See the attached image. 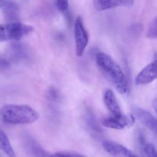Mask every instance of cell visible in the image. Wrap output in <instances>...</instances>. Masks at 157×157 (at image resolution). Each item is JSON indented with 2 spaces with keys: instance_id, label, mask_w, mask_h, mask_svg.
<instances>
[{
  "instance_id": "cell-1",
  "label": "cell",
  "mask_w": 157,
  "mask_h": 157,
  "mask_svg": "<svg viewBox=\"0 0 157 157\" xmlns=\"http://www.w3.org/2000/svg\"><path fill=\"white\" fill-rule=\"evenodd\" d=\"M95 61L101 71L109 78L120 94L127 93L129 83L120 64L110 55L104 52H98L95 55Z\"/></svg>"
},
{
  "instance_id": "cell-2",
  "label": "cell",
  "mask_w": 157,
  "mask_h": 157,
  "mask_svg": "<svg viewBox=\"0 0 157 157\" xmlns=\"http://www.w3.org/2000/svg\"><path fill=\"white\" fill-rule=\"evenodd\" d=\"M0 119L5 124L24 125L36 122L39 114L29 105L6 104L0 108Z\"/></svg>"
},
{
  "instance_id": "cell-3",
  "label": "cell",
  "mask_w": 157,
  "mask_h": 157,
  "mask_svg": "<svg viewBox=\"0 0 157 157\" xmlns=\"http://www.w3.org/2000/svg\"><path fill=\"white\" fill-rule=\"evenodd\" d=\"M34 31L30 25L19 22H8L0 24V42L1 41H18Z\"/></svg>"
},
{
  "instance_id": "cell-4",
  "label": "cell",
  "mask_w": 157,
  "mask_h": 157,
  "mask_svg": "<svg viewBox=\"0 0 157 157\" xmlns=\"http://www.w3.org/2000/svg\"><path fill=\"white\" fill-rule=\"evenodd\" d=\"M75 52L78 57H82L89 42V35L86 30L81 17L76 18L74 26Z\"/></svg>"
},
{
  "instance_id": "cell-5",
  "label": "cell",
  "mask_w": 157,
  "mask_h": 157,
  "mask_svg": "<svg viewBox=\"0 0 157 157\" xmlns=\"http://www.w3.org/2000/svg\"><path fill=\"white\" fill-rule=\"evenodd\" d=\"M136 122V118L133 114H122L120 117H111L105 118L102 121L101 124L104 127L113 130H124L126 128H130Z\"/></svg>"
},
{
  "instance_id": "cell-6",
  "label": "cell",
  "mask_w": 157,
  "mask_h": 157,
  "mask_svg": "<svg viewBox=\"0 0 157 157\" xmlns=\"http://www.w3.org/2000/svg\"><path fill=\"white\" fill-rule=\"evenodd\" d=\"M103 148L113 157H139L126 147L111 140L104 141Z\"/></svg>"
},
{
  "instance_id": "cell-7",
  "label": "cell",
  "mask_w": 157,
  "mask_h": 157,
  "mask_svg": "<svg viewBox=\"0 0 157 157\" xmlns=\"http://www.w3.org/2000/svg\"><path fill=\"white\" fill-rule=\"evenodd\" d=\"M156 61H153L146 66L137 75L135 82L137 85H146L156 79Z\"/></svg>"
},
{
  "instance_id": "cell-8",
  "label": "cell",
  "mask_w": 157,
  "mask_h": 157,
  "mask_svg": "<svg viewBox=\"0 0 157 157\" xmlns=\"http://www.w3.org/2000/svg\"><path fill=\"white\" fill-rule=\"evenodd\" d=\"M94 7L98 11H105L119 6L130 7L133 0H93Z\"/></svg>"
},
{
  "instance_id": "cell-9",
  "label": "cell",
  "mask_w": 157,
  "mask_h": 157,
  "mask_svg": "<svg viewBox=\"0 0 157 157\" xmlns=\"http://www.w3.org/2000/svg\"><path fill=\"white\" fill-rule=\"evenodd\" d=\"M133 113L144 126L156 134L157 130L156 120L150 112L140 107H135L133 109Z\"/></svg>"
},
{
  "instance_id": "cell-10",
  "label": "cell",
  "mask_w": 157,
  "mask_h": 157,
  "mask_svg": "<svg viewBox=\"0 0 157 157\" xmlns=\"http://www.w3.org/2000/svg\"><path fill=\"white\" fill-rule=\"evenodd\" d=\"M104 102L113 117H120L123 114L117 100L111 90H107L105 91L104 94Z\"/></svg>"
},
{
  "instance_id": "cell-11",
  "label": "cell",
  "mask_w": 157,
  "mask_h": 157,
  "mask_svg": "<svg viewBox=\"0 0 157 157\" xmlns=\"http://www.w3.org/2000/svg\"><path fill=\"white\" fill-rule=\"evenodd\" d=\"M2 13L8 22H17L19 20V7L12 1L5 2L2 6Z\"/></svg>"
},
{
  "instance_id": "cell-12",
  "label": "cell",
  "mask_w": 157,
  "mask_h": 157,
  "mask_svg": "<svg viewBox=\"0 0 157 157\" xmlns=\"http://www.w3.org/2000/svg\"><path fill=\"white\" fill-rule=\"evenodd\" d=\"M0 150L9 157H15V153L7 135L0 128Z\"/></svg>"
},
{
  "instance_id": "cell-13",
  "label": "cell",
  "mask_w": 157,
  "mask_h": 157,
  "mask_svg": "<svg viewBox=\"0 0 157 157\" xmlns=\"http://www.w3.org/2000/svg\"><path fill=\"white\" fill-rule=\"evenodd\" d=\"M27 146L29 151L34 157H53L52 155L41 148L39 144L34 140H29L27 141Z\"/></svg>"
},
{
  "instance_id": "cell-14",
  "label": "cell",
  "mask_w": 157,
  "mask_h": 157,
  "mask_svg": "<svg viewBox=\"0 0 157 157\" xmlns=\"http://www.w3.org/2000/svg\"><path fill=\"white\" fill-rule=\"evenodd\" d=\"M143 148L147 157H157L156 147L151 143L145 142V140H143L142 142Z\"/></svg>"
},
{
  "instance_id": "cell-15",
  "label": "cell",
  "mask_w": 157,
  "mask_h": 157,
  "mask_svg": "<svg viewBox=\"0 0 157 157\" xmlns=\"http://www.w3.org/2000/svg\"><path fill=\"white\" fill-rule=\"evenodd\" d=\"M147 37L149 38H157V20L156 18H154L149 25L148 30L147 33Z\"/></svg>"
},
{
  "instance_id": "cell-16",
  "label": "cell",
  "mask_w": 157,
  "mask_h": 157,
  "mask_svg": "<svg viewBox=\"0 0 157 157\" xmlns=\"http://www.w3.org/2000/svg\"><path fill=\"white\" fill-rule=\"evenodd\" d=\"M57 9L61 13H65L69 8L68 0H55Z\"/></svg>"
},
{
  "instance_id": "cell-17",
  "label": "cell",
  "mask_w": 157,
  "mask_h": 157,
  "mask_svg": "<svg viewBox=\"0 0 157 157\" xmlns=\"http://www.w3.org/2000/svg\"><path fill=\"white\" fill-rule=\"evenodd\" d=\"M53 157H86L84 155L81 154L76 152H67V151H61L57 152L52 155Z\"/></svg>"
},
{
  "instance_id": "cell-18",
  "label": "cell",
  "mask_w": 157,
  "mask_h": 157,
  "mask_svg": "<svg viewBox=\"0 0 157 157\" xmlns=\"http://www.w3.org/2000/svg\"><path fill=\"white\" fill-rule=\"evenodd\" d=\"M87 123H88L89 125L95 130H98L100 131L101 130V127H99L98 124H97V121H95L94 117L90 114V113H88V115H87Z\"/></svg>"
},
{
  "instance_id": "cell-19",
  "label": "cell",
  "mask_w": 157,
  "mask_h": 157,
  "mask_svg": "<svg viewBox=\"0 0 157 157\" xmlns=\"http://www.w3.org/2000/svg\"><path fill=\"white\" fill-rule=\"evenodd\" d=\"M156 103H157V101L156 98H155L153 101V108H154V110H156Z\"/></svg>"
},
{
  "instance_id": "cell-20",
  "label": "cell",
  "mask_w": 157,
  "mask_h": 157,
  "mask_svg": "<svg viewBox=\"0 0 157 157\" xmlns=\"http://www.w3.org/2000/svg\"><path fill=\"white\" fill-rule=\"evenodd\" d=\"M5 2H6V0H0V9H2V8Z\"/></svg>"
}]
</instances>
